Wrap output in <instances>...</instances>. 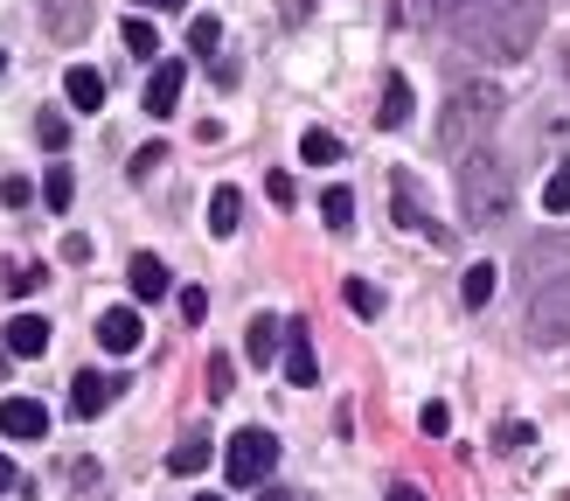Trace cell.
<instances>
[{
  "instance_id": "obj_19",
  "label": "cell",
  "mask_w": 570,
  "mask_h": 501,
  "mask_svg": "<svg viewBox=\"0 0 570 501\" xmlns=\"http://www.w3.org/2000/svg\"><path fill=\"white\" fill-rule=\"evenodd\" d=\"M299 160H313V167H334V160H341V139H334L327 126H306V132H299Z\"/></svg>"
},
{
  "instance_id": "obj_23",
  "label": "cell",
  "mask_w": 570,
  "mask_h": 501,
  "mask_svg": "<svg viewBox=\"0 0 570 501\" xmlns=\"http://www.w3.org/2000/svg\"><path fill=\"white\" fill-rule=\"evenodd\" d=\"M460 299L473 306V314H480V306H488L494 299V265H473L466 278H460Z\"/></svg>"
},
{
  "instance_id": "obj_47",
  "label": "cell",
  "mask_w": 570,
  "mask_h": 501,
  "mask_svg": "<svg viewBox=\"0 0 570 501\" xmlns=\"http://www.w3.org/2000/svg\"><path fill=\"white\" fill-rule=\"evenodd\" d=\"M0 63H8V56H0Z\"/></svg>"
},
{
  "instance_id": "obj_22",
  "label": "cell",
  "mask_w": 570,
  "mask_h": 501,
  "mask_svg": "<svg viewBox=\"0 0 570 501\" xmlns=\"http://www.w3.org/2000/svg\"><path fill=\"white\" fill-rule=\"evenodd\" d=\"M42 203H49L56 216H63V209L77 203V175H70V167H49V181H42Z\"/></svg>"
},
{
  "instance_id": "obj_11",
  "label": "cell",
  "mask_w": 570,
  "mask_h": 501,
  "mask_svg": "<svg viewBox=\"0 0 570 501\" xmlns=\"http://www.w3.org/2000/svg\"><path fill=\"white\" fill-rule=\"evenodd\" d=\"M0 432H8V439H42L49 432V411L36 397H0Z\"/></svg>"
},
{
  "instance_id": "obj_20",
  "label": "cell",
  "mask_w": 570,
  "mask_h": 501,
  "mask_svg": "<svg viewBox=\"0 0 570 501\" xmlns=\"http://www.w3.org/2000/svg\"><path fill=\"white\" fill-rule=\"evenodd\" d=\"M237 216H244V195H237V188H216V195H209V230H216V237H230V230H237Z\"/></svg>"
},
{
  "instance_id": "obj_29",
  "label": "cell",
  "mask_w": 570,
  "mask_h": 501,
  "mask_svg": "<svg viewBox=\"0 0 570 501\" xmlns=\"http://www.w3.org/2000/svg\"><path fill=\"white\" fill-rule=\"evenodd\" d=\"M42 286H49V272H42V265H8V293H14V299L42 293Z\"/></svg>"
},
{
  "instance_id": "obj_24",
  "label": "cell",
  "mask_w": 570,
  "mask_h": 501,
  "mask_svg": "<svg viewBox=\"0 0 570 501\" xmlns=\"http://www.w3.org/2000/svg\"><path fill=\"white\" fill-rule=\"evenodd\" d=\"M36 139L49 154H63L70 147V119H63V111H36Z\"/></svg>"
},
{
  "instance_id": "obj_16",
  "label": "cell",
  "mask_w": 570,
  "mask_h": 501,
  "mask_svg": "<svg viewBox=\"0 0 570 501\" xmlns=\"http://www.w3.org/2000/svg\"><path fill=\"white\" fill-rule=\"evenodd\" d=\"M63 91H70V105H77V111H98V105H105V77H98L91 63H70Z\"/></svg>"
},
{
  "instance_id": "obj_45",
  "label": "cell",
  "mask_w": 570,
  "mask_h": 501,
  "mask_svg": "<svg viewBox=\"0 0 570 501\" xmlns=\"http://www.w3.org/2000/svg\"><path fill=\"white\" fill-rule=\"evenodd\" d=\"M195 501H223V494H195Z\"/></svg>"
},
{
  "instance_id": "obj_43",
  "label": "cell",
  "mask_w": 570,
  "mask_h": 501,
  "mask_svg": "<svg viewBox=\"0 0 570 501\" xmlns=\"http://www.w3.org/2000/svg\"><path fill=\"white\" fill-rule=\"evenodd\" d=\"M139 8H188V0H139Z\"/></svg>"
},
{
  "instance_id": "obj_21",
  "label": "cell",
  "mask_w": 570,
  "mask_h": 501,
  "mask_svg": "<svg viewBox=\"0 0 570 501\" xmlns=\"http://www.w3.org/2000/svg\"><path fill=\"white\" fill-rule=\"evenodd\" d=\"M341 299H348L355 321H376V314H383V286H368V278H348V286H341Z\"/></svg>"
},
{
  "instance_id": "obj_15",
  "label": "cell",
  "mask_w": 570,
  "mask_h": 501,
  "mask_svg": "<svg viewBox=\"0 0 570 501\" xmlns=\"http://www.w3.org/2000/svg\"><path fill=\"white\" fill-rule=\"evenodd\" d=\"M278 348H285V321H272V314H258V321H250V327H244V355H250V362H258V370H265V362H272Z\"/></svg>"
},
{
  "instance_id": "obj_9",
  "label": "cell",
  "mask_w": 570,
  "mask_h": 501,
  "mask_svg": "<svg viewBox=\"0 0 570 501\" xmlns=\"http://www.w3.org/2000/svg\"><path fill=\"white\" fill-rule=\"evenodd\" d=\"M181 84H188V63H154L147 77V119H167L181 105Z\"/></svg>"
},
{
  "instance_id": "obj_37",
  "label": "cell",
  "mask_w": 570,
  "mask_h": 501,
  "mask_svg": "<svg viewBox=\"0 0 570 501\" xmlns=\"http://www.w3.org/2000/svg\"><path fill=\"white\" fill-rule=\"evenodd\" d=\"M63 258H70V265H91V237L70 230V237H63Z\"/></svg>"
},
{
  "instance_id": "obj_30",
  "label": "cell",
  "mask_w": 570,
  "mask_h": 501,
  "mask_svg": "<svg viewBox=\"0 0 570 501\" xmlns=\"http://www.w3.org/2000/svg\"><path fill=\"white\" fill-rule=\"evenodd\" d=\"M126 49H132V56H160V36H154V21H139V14H132V21H126Z\"/></svg>"
},
{
  "instance_id": "obj_38",
  "label": "cell",
  "mask_w": 570,
  "mask_h": 501,
  "mask_svg": "<svg viewBox=\"0 0 570 501\" xmlns=\"http://www.w3.org/2000/svg\"><path fill=\"white\" fill-rule=\"evenodd\" d=\"M313 8H321V0H278V14H285V28H299Z\"/></svg>"
},
{
  "instance_id": "obj_3",
  "label": "cell",
  "mask_w": 570,
  "mask_h": 501,
  "mask_svg": "<svg viewBox=\"0 0 570 501\" xmlns=\"http://www.w3.org/2000/svg\"><path fill=\"white\" fill-rule=\"evenodd\" d=\"M460 209H466L473 230H501V223L515 216V175H508V160L466 154V167H460Z\"/></svg>"
},
{
  "instance_id": "obj_44",
  "label": "cell",
  "mask_w": 570,
  "mask_h": 501,
  "mask_svg": "<svg viewBox=\"0 0 570 501\" xmlns=\"http://www.w3.org/2000/svg\"><path fill=\"white\" fill-rule=\"evenodd\" d=\"M0 376H8V348H0Z\"/></svg>"
},
{
  "instance_id": "obj_27",
  "label": "cell",
  "mask_w": 570,
  "mask_h": 501,
  "mask_svg": "<svg viewBox=\"0 0 570 501\" xmlns=\"http://www.w3.org/2000/svg\"><path fill=\"white\" fill-rule=\"evenodd\" d=\"M216 42H223V21H216V14H195V21H188V49H195V56H216Z\"/></svg>"
},
{
  "instance_id": "obj_28",
  "label": "cell",
  "mask_w": 570,
  "mask_h": 501,
  "mask_svg": "<svg viewBox=\"0 0 570 501\" xmlns=\"http://www.w3.org/2000/svg\"><path fill=\"white\" fill-rule=\"evenodd\" d=\"M49 28H56V36L70 42V36H83V28H91V14H83L77 0H56V14H49Z\"/></svg>"
},
{
  "instance_id": "obj_13",
  "label": "cell",
  "mask_w": 570,
  "mask_h": 501,
  "mask_svg": "<svg viewBox=\"0 0 570 501\" xmlns=\"http://www.w3.org/2000/svg\"><path fill=\"white\" fill-rule=\"evenodd\" d=\"M0 348H8V355H42L49 348V321L42 314H14L8 334H0Z\"/></svg>"
},
{
  "instance_id": "obj_4",
  "label": "cell",
  "mask_w": 570,
  "mask_h": 501,
  "mask_svg": "<svg viewBox=\"0 0 570 501\" xmlns=\"http://www.w3.org/2000/svg\"><path fill=\"white\" fill-rule=\"evenodd\" d=\"M522 327L535 348H563L570 342V272H543L535 278V293L522 306Z\"/></svg>"
},
{
  "instance_id": "obj_42",
  "label": "cell",
  "mask_w": 570,
  "mask_h": 501,
  "mask_svg": "<svg viewBox=\"0 0 570 501\" xmlns=\"http://www.w3.org/2000/svg\"><path fill=\"white\" fill-rule=\"evenodd\" d=\"M258 501H299V494H285V488H265V494H258Z\"/></svg>"
},
{
  "instance_id": "obj_8",
  "label": "cell",
  "mask_w": 570,
  "mask_h": 501,
  "mask_svg": "<svg viewBox=\"0 0 570 501\" xmlns=\"http://www.w3.org/2000/svg\"><path fill=\"white\" fill-rule=\"evenodd\" d=\"M111 397H119V376H98V370H77L70 383V418H98Z\"/></svg>"
},
{
  "instance_id": "obj_1",
  "label": "cell",
  "mask_w": 570,
  "mask_h": 501,
  "mask_svg": "<svg viewBox=\"0 0 570 501\" xmlns=\"http://www.w3.org/2000/svg\"><path fill=\"white\" fill-rule=\"evenodd\" d=\"M543 14H550V0H460L445 28H452L466 49L515 63V56H529L535 36H543Z\"/></svg>"
},
{
  "instance_id": "obj_33",
  "label": "cell",
  "mask_w": 570,
  "mask_h": 501,
  "mask_svg": "<svg viewBox=\"0 0 570 501\" xmlns=\"http://www.w3.org/2000/svg\"><path fill=\"white\" fill-rule=\"evenodd\" d=\"M181 321H188V327H203V321H209V293H203V286H188V293H181Z\"/></svg>"
},
{
  "instance_id": "obj_34",
  "label": "cell",
  "mask_w": 570,
  "mask_h": 501,
  "mask_svg": "<svg viewBox=\"0 0 570 501\" xmlns=\"http://www.w3.org/2000/svg\"><path fill=\"white\" fill-rule=\"evenodd\" d=\"M265 195H272L278 209H293V203H299V181H293V175H265Z\"/></svg>"
},
{
  "instance_id": "obj_41",
  "label": "cell",
  "mask_w": 570,
  "mask_h": 501,
  "mask_svg": "<svg viewBox=\"0 0 570 501\" xmlns=\"http://www.w3.org/2000/svg\"><path fill=\"white\" fill-rule=\"evenodd\" d=\"M14 481H21V473H14V460H8V453H0V488H14Z\"/></svg>"
},
{
  "instance_id": "obj_36",
  "label": "cell",
  "mask_w": 570,
  "mask_h": 501,
  "mask_svg": "<svg viewBox=\"0 0 570 501\" xmlns=\"http://www.w3.org/2000/svg\"><path fill=\"white\" fill-rule=\"evenodd\" d=\"M28 195H36V188H28V175H8V181H0V203H8V209H28Z\"/></svg>"
},
{
  "instance_id": "obj_25",
  "label": "cell",
  "mask_w": 570,
  "mask_h": 501,
  "mask_svg": "<svg viewBox=\"0 0 570 501\" xmlns=\"http://www.w3.org/2000/svg\"><path fill=\"white\" fill-rule=\"evenodd\" d=\"M321 216H327V230H348V223H355V195L348 188H327L321 195Z\"/></svg>"
},
{
  "instance_id": "obj_6",
  "label": "cell",
  "mask_w": 570,
  "mask_h": 501,
  "mask_svg": "<svg viewBox=\"0 0 570 501\" xmlns=\"http://www.w3.org/2000/svg\"><path fill=\"white\" fill-rule=\"evenodd\" d=\"M390 209H396V223H404V230H417V237H432L439 250H452V244H460V237L445 230V223H432V209L417 203V181H411V175H396V181H390Z\"/></svg>"
},
{
  "instance_id": "obj_39",
  "label": "cell",
  "mask_w": 570,
  "mask_h": 501,
  "mask_svg": "<svg viewBox=\"0 0 570 501\" xmlns=\"http://www.w3.org/2000/svg\"><path fill=\"white\" fill-rule=\"evenodd\" d=\"M535 439V425H522V418H508V425H501V445H529Z\"/></svg>"
},
{
  "instance_id": "obj_31",
  "label": "cell",
  "mask_w": 570,
  "mask_h": 501,
  "mask_svg": "<svg viewBox=\"0 0 570 501\" xmlns=\"http://www.w3.org/2000/svg\"><path fill=\"white\" fill-rule=\"evenodd\" d=\"M154 167H167V147H160V139H147V147H139V154H132V181H147V175H154Z\"/></svg>"
},
{
  "instance_id": "obj_26",
  "label": "cell",
  "mask_w": 570,
  "mask_h": 501,
  "mask_svg": "<svg viewBox=\"0 0 570 501\" xmlns=\"http://www.w3.org/2000/svg\"><path fill=\"white\" fill-rule=\"evenodd\" d=\"M543 209L550 216H570V160H557V175L543 181Z\"/></svg>"
},
{
  "instance_id": "obj_7",
  "label": "cell",
  "mask_w": 570,
  "mask_h": 501,
  "mask_svg": "<svg viewBox=\"0 0 570 501\" xmlns=\"http://www.w3.org/2000/svg\"><path fill=\"white\" fill-rule=\"evenodd\" d=\"M98 342H105L111 355H132L139 342H147V327H139L132 306H105V314H98Z\"/></svg>"
},
{
  "instance_id": "obj_32",
  "label": "cell",
  "mask_w": 570,
  "mask_h": 501,
  "mask_svg": "<svg viewBox=\"0 0 570 501\" xmlns=\"http://www.w3.org/2000/svg\"><path fill=\"white\" fill-rule=\"evenodd\" d=\"M230 383H237V370H230V355H216V362H209V397L223 404V397H230Z\"/></svg>"
},
{
  "instance_id": "obj_18",
  "label": "cell",
  "mask_w": 570,
  "mask_h": 501,
  "mask_svg": "<svg viewBox=\"0 0 570 501\" xmlns=\"http://www.w3.org/2000/svg\"><path fill=\"white\" fill-rule=\"evenodd\" d=\"M209 466V432H188L175 453H167V473H203Z\"/></svg>"
},
{
  "instance_id": "obj_40",
  "label": "cell",
  "mask_w": 570,
  "mask_h": 501,
  "mask_svg": "<svg viewBox=\"0 0 570 501\" xmlns=\"http://www.w3.org/2000/svg\"><path fill=\"white\" fill-rule=\"evenodd\" d=\"M390 501H424V488H411V481H390Z\"/></svg>"
},
{
  "instance_id": "obj_35",
  "label": "cell",
  "mask_w": 570,
  "mask_h": 501,
  "mask_svg": "<svg viewBox=\"0 0 570 501\" xmlns=\"http://www.w3.org/2000/svg\"><path fill=\"white\" fill-rule=\"evenodd\" d=\"M417 425L432 432V439H445V432H452V411H445V404H424V411H417Z\"/></svg>"
},
{
  "instance_id": "obj_2",
  "label": "cell",
  "mask_w": 570,
  "mask_h": 501,
  "mask_svg": "<svg viewBox=\"0 0 570 501\" xmlns=\"http://www.w3.org/2000/svg\"><path fill=\"white\" fill-rule=\"evenodd\" d=\"M501 84H488V77H473V84H460V91L445 98V111H439V154L445 160H466V154H480V139L494 132V119H501Z\"/></svg>"
},
{
  "instance_id": "obj_5",
  "label": "cell",
  "mask_w": 570,
  "mask_h": 501,
  "mask_svg": "<svg viewBox=\"0 0 570 501\" xmlns=\"http://www.w3.org/2000/svg\"><path fill=\"white\" fill-rule=\"evenodd\" d=\"M278 466V439L265 425H244L230 445H223V473H230V488H265Z\"/></svg>"
},
{
  "instance_id": "obj_46",
  "label": "cell",
  "mask_w": 570,
  "mask_h": 501,
  "mask_svg": "<svg viewBox=\"0 0 570 501\" xmlns=\"http://www.w3.org/2000/svg\"><path fill=\"white\" fill-rule=\"evenodd\" d=\"M563 77H570V49H563Z\"/></svg>"
},
{
  "instance_id": "obj_17",
  "label": "cell",
  "mask_w": 570,
  "mask_h": 501,
  "mask_svg": "<svg viewBox=\"0 0 570 501\" xmlns=\"http://www.w3.org/2000/svg\"><path fill=\"white\" fill-rule=\"evenodd\" d=\"M452 8H460V0H396V21H411V28H445Z\"/></svg>"
},
{
  "instance_id": "obj_14",
  "label": "cell",
  "mask_w": 570,
  "mask_h": 501,
  "mask_svg": "<svg viewBox=\"0 0 570 501\" xmlns=\"http://www.w3.org/2000/svg\"><path fill=\"white\" fill-rule=\"evenodd\" d=\"M126 286H132V299H160V293H167V265L154 258V250H132Z\"/></svg>"
},
{
  "instance_id": "obj_10",
  "label": "cell",
  "mask_w": 570,
  "mask_h": 501,
  "mask_svg": "<svg viewBox=\"0 0 570 501\" xmlns=\"http://www.w3.org/2000/svg\"><path fill=\"white\" fill-rule=\"evenodd\" d=\"M321 376V362H313V342H306V321H285V383L306 390Z\"/></svg>"
},
{
  "instance_id": "obj_12",
  "label": "cell",
  "mask_w": 570,
  "mask_h": 501,
  "mask_svg": "<svg viewBox=\"0 0 570 501\" xmlns=\"http://www.w3.org/2000/svg\"><path fill=\"white\" fill-rule=\"evenodd\" d=\"M376 126H383V132L411 126V77H404V70H390V77H383V105H376Z\"/></svg>"
}]
</instances>
